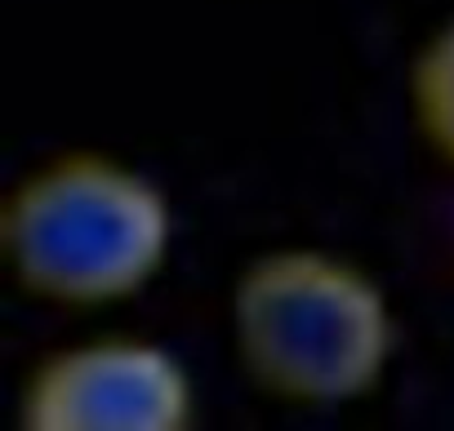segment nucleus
Masks as SVG:
<instances>
[{
  "label": "nucleus",
  "instance_id": "nucleus-4",
  "mask_svg": "<svg viewBox=\"0 0 454 431\" xmlns=\"http://www.w3.org/2000/svg\"><path fill=\"white\" fill-rule=\"evenodd\" d=\"M410 116L419 138L454 169V19L441 23L414 54Z\"/></svg>",
  "mask_w": 454,
  "mask_h": 431
},
{
  "label": "nucleus",
  "instance_id": "nucleus-2",
  "mask_svg": "<svg viewBox=\"0 0 454 431\" xmlns=\"http://www.w3.org/2000/svg\"><path fill=\"white\" fill-rule=\"evenodd\" d=\"M227 325L246 382L299 409L365 400L401 342L387 289L361 263L312 245L250 258L232 285Z\"/></svg>",
  "mask_w": 454,
  "mask_h": 431
},
{
  "label": "nucleus",
  "instance_id": "nucleus-1",
  "mask_svg": "<svg viewBox=\"0 0 454 431\" xmlns=\"http://www.w3.org/2000/svg\"><path fill=\"white\" fill-rule=\"evenodd\" d=\"M174 232L165 187L94 147L41 160L0 204L10 281L59 312H103L138 298L165 272Z\"/></svg>",
  "mask_w": 454,
  "mask_h": 431
},
{
  "label": "nucleus",
  "instance_id": "nucleus-3",
  "mask_svg": "<svg viewBox=\"0 0 454 431\" xmlns=\"http://www.w3.org/2000/svg\"><path fill=\"white\" fill-rule=\"evenodd\" d=\"M196 382L187 365L143 334H94L41 356L19 391L27 431H187Z\"/></svg>",
  "mask_w": 454,
  "mask_h": 431
}]
</instances>
